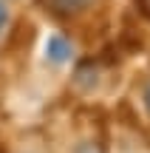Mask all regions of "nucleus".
<instances>
[{
  "label": "nucleus",
  "instance_id": "obj_1",
  "mask_svg": "<svg viewBox=\"0 0 150 153\" xmlns=\"http://www.w3.org/2000/svg\"><path fill=\"white\" fill-rule=\"evenodd\" d=\"M71 43H68L65 37H60V34H51L48 43H45V57H48L51 62H57V65H62V62L71 60Z\"/></svg>",
  "mask_w": 150,
  "mask_h": 153
},
{
  "label": "nucleus",
  "instance_id": "obj_4",
  "mask_svg": "<svg viewBox=\"0 0 150 153\" xmlns=\"http://www.w3.org/2000/svg\"><path fill=\"white\" fill-rule=\"evenodd\" d=\"M145 102H147V108H150V85H147V91H145Z\"/></svg>",
  "mask_w": 150,
  "mask_h": 153
},
{
  "label": "nucleus",
  "instance_id": "obj_3",
  "mask_svg": "<svg viewBox=\"0 0 150 153\" xmlns=\"http://www.w3.org/2000/svg\"><path fill=\"white\" fill-rule=\"evenodd\" d=\"M6 17H9V14H6V6L0 3V31H3V26H6Z\"/></svg>",
  "mask_w": 150,
  "mask_h": 153
},
{
  "label": "nucleus",
  "instance_id": "obj_2",
  "mask_svg": "<svg viewBox=\"0 0 150 153\" xmlns=\"http://www.w3.org/2000/svg\"><path fill=\"white\" fill-rule=\"evenodd\" d=\"M91 6V0H54V9L57 11H82V9H88Z\"/></svg>",
  "mask_w": 150,
  "mask_h": 153
}]
</instances>
